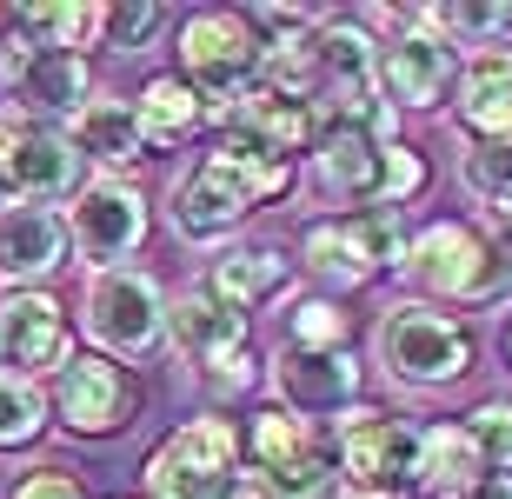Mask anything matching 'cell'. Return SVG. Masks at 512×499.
<instances>
[{"mask_svg":"<svg viewBox=\"0 0 512 499\" xmlns=\"http://www.w3.org/2000/svg\"><path fill=\"white\" fill-rule=\"evenodd\" d=\"M200 120H207V100L193 94L180 74L147 80V87H140V100H133V127H140V140H147V147H180Z\"/></svg>","mask_w":512,"mask_h":499,"instance_id":"obj_21","label":"cell"},{"mask_svg":"<svg viewBox=\"0 0 512 499\" xmlns=\"http://www.w3.org/2000/svg\"><path fill=\"white\" fill-rule=\"evenodd\" d=\"M466 440L479 446V460L499 466V473H512V406L506 400H486L466 413Z\"/></svg>","mask_w":512,"mask_h":499,"instance_id":"obj_29","label":"cell"},{"mask_svg":"<svg viewBox=\"0 0 512 499\" xmlns=\"http://www.w3.org/2000/svg\"><path fill=\"white\" fill-rule=\"evenodd\" d=\"M240 453L253 460V473L286 466V460H300V453H313V426L300 413H286V406H266V413H253L247 433H240Z\"/></svg>","mask_w":512,"mask_h":499,"instance_id":"obj_26","label":"cell"},{"mask_svg":"<svg viewBox=\"0 0 512 499\" xmlns=\"http://www.w3.org/2000/svg\"><path fill=\"white\" fill-rule=\"evenodd\" d=\"M0 87H14L27 107H47V114H80L94 100V74L80 54H34L27 40H7L0 54Z\"/></svg>","mask_w":512,"mask_h":499,"instance_id":"obj_13","label":"cell"},{"mask_svg":"<svg viewBox=\"0 0 512 499\" xmlns=\"http://www.w3.org/2000/svg\"><path fill=\"white\" fill-rule=\"evenodd\" d=\"M380 499H393V493H380Z\"/></svg>","mask_w":512,"mask_h":499,"instance_id":"obj_40","label":"cell"},{"mask_svg":"<svg viewBox=\"0 0 512 499\" xmlns=\"http://www.w3.org/2000/svg\"><path fill=\"white\" fill-rule=\"evenodd\" d=\"M207 167L227 180L247 207H260V200H280V193H293V160L266 154V147H253V140H233L220 134V147L207 154Z\"/></svg>","mask_w":512,"mask_h":499,"instance_id":"obj_24","label":"cell"},{"mask_svg":"<svg viewBox=\"0 0 512 499\" xmlns=\"http://www.w3.org/2000/svg\"><path fill=\"white\" fill-rule=\"evenodd\" d=\"M280 287H286V260L273 247H240V253H227V260H213V280H207V293L220 300V307H233V313H247V307H260V300H273Z\"/></svg>","mask_w":512,"mask_h":499,"instance_id":"obj_25","label":"cell"},{"mask_svg":"<svg viewBox=\"0 0 512 499\" xmlns=\"http://www.w3.org/2000/svg\"><path fill=\"white\" fill-rule=\"evenodd\" d=\"M300 253H306V267L320 273L326 287H366L373 273L406 267V227H399L393 207H366V213H353V220H320V227H306Z\"/></svg>","mask_w":512,"mask_h":499,"instance_id":"obj_4","label":"cell"},{"mask_svg":"<svg viewBox=\"0 0 512 499\" xmlns=\"http://www.w3.org/2000/svg\"><path fill=\"white\" fill-rule=\"evenodd\" d=\"M380 147L360 127H320L313 134V180L333 200H380Z\"/></svg>","mask_w":512,"mask_h":499,"instance_id":"obj_17","label":"cell"},{"mask_svg":"<svg viewBox=\"0 0 512 499\" xmlns=\"http://www.w3.org/2000/svg\"><path fill=\"white\" fill-rule=\"evenodd\" d=\"M273 386H280L286 413H340L360 393V360L353 353H300V346H280L273 360Z\"/></svg>","mask_w":512,"mask_h":499,"instance_id":"obj_14","label":"cell"},{"mask_svg":"<svg viewBox=\"0 0 512 499\" xmlns=\"http://www.w3.org/2000/svg\"><path fill=\"white\" fill-rule=\"evenodd\" d=\"M260 54L266 40L253 34L247 14H193L180 27V67H187V87L207 100V114L260 80Z\"/></svg>","mask_w":512,"mask_h":499,"instance_id":"obj_3","label":"cell"},{"mask_svg":"<svg viewBox=\"0 0 512 499\" xmlns=\"http://www.w3.org/2000/svg\"><path fill=\"white\" fill-rule=\"evenodd\" d=\"M240 480H247L240 473V433H233V420H213V413L167 433L147 460L153 499H233Z\"/></svg>","mask_w":512,"mask_h":499,"instance_id":"obj_1","label":"cell"},{"mask_svg":"<svg viewBox=\"0 0 512 499\" xmlns=\"http://www.w3.org/2000/svg\"><path fill=\"white\" fill-rule=\"evenodd\" d=\"M67 240H74L100 273L120 267L127 253H140L147 240V193L133 187V180H94V187H80L74 200V220H67Z\"/></svg>","mask_w":512,"mask_h":499,"instance_id":"obj_10","label":"cell"},{"mask_svg":"<svg viewBox=\"0 0 512 499\" xmlns=\"http://www.w3.org/2000/svg\"><path fill=\"white\" fill-rule=\"evenodd\" d=\"M300 353H340L346 346V313L333 307V300H306L300 313H293V340Z\"/></svg>","mask_w":512,"mask_h":499,"instance_id":"obj_30","label":"cell"},{"mask_svg":"<svg viewBox=\"0 0 512 499\" xmlns=\"http://www.w3.org/2000/svg\"><path fill=\"white\" fill-rule=\"evenodd\" d=\"M47 413H54L67 433H80V440H100V433H120V426L140 413V386H133V373L120 360H107V353H74V360L54 373Z\"/></svg>","mask_w":512,"mask_h":499,"instance_id":"obj_6","label":"cell"},{"mask_svg":"<svg viewBox=\"0 0 512 499\" xmlns=\"http://www.w3.org/2000/svg\"><path fill=\"white\" fill-rule=\"evenodd\" d=\"M493 293H512V233L486 240V287H479V300H493Z\"/></svg>","mask_w":512,"mask_h":499,"instance_id":"obj_36","label":"cell"},{"mask_svg":"<svg viewBox=\"0 0 512 499\" xmlns=\"http://www.w3.org/2000/svg\"><path fill=\"white\" fill-rule=\"evenodd\" d=\"M67 140H74L80 160H100V167H133L140 160V127H133V107L127 100H87L74 114V127H67Z\"/></svg>","mask_w":512,"mask_h":499,"instance_id":"obj_22","label":"cell"},{"mask_svg":"<svg viewBox=\"0 0 512 499\" xmlns=\"http://www.w3.org/2000/svg\"><path fill=\"white\" fill-rule=\"evenodd\" d=\"M506 353H512V340H506Z\"/></svg>","mask_w":512,"mask_h":499,"instance_id":"obj_39","label":"cell"},{"mask_svg":"<svg viewBox=\"0 0 512 499\" xmlns=\"http://www.w3.org/2000/svg\"><path fill=\"white\" fill-rule=\"evenodd\" d=\"M466 187L479 193V200H506L512 193V140H479L473 154H466Z\"/></svg>","mask_w":512,"mask_h":499,"instance_id":"obj_31","label":"cell"},{"mask_svg":"<svg viewBox=\"0 0 512 499\" xmlns=\"http://www.w3.org/2000/svg\"><path fill=\"white\" fill-rule=\"evenodd\" d=\"M167 333L213 373V393H247V386H253L247 313L220 307L207 287H193V293H180V300H173V307H167Z\"/></svg>","mask_w":512,"mask_h":499,"instance_id":"obj_7","label":"cell"},{"mask_svg":"<svg viewBox=\"0 0 512 499\" xmlns=\"http://www.w3.org/2000/svg\"><path fill=\"white\" fill-rule=\"evenodd\" d=\"M247 213H253V207L207 167V160H200V167H193L187 180L173 187V227L187 233V240H220V233H233Z\"/></svg>","mask_w":512,"mask_h":499,"instance_id":"obj_18","label":"cell"},{"mask_svg":"<svg viewBox=\"0 0 512 499\" xmlns=\"http://www.w3.org/2000/svg\"><path fill=\"white\" fill-rule=\"evenodd\" d=\"M419 187H426V160H419L413 147L386 140L380 147V200H373V207H399V200H413Z\"/></svg>","mask_w":512,"mask_h":499,"instance_id":"obj_32","label":"cell"},{"mask_svg":"<svg viewBox=\"0 0 512 499\" xmlns=\"http://www.w3.org/2000/svg\"><path fill=\"white\" fill-rule=\"evenodd\" d=\"M7 499H87V493H80L74 473H60V466H40V473H27V480H20Z\"/></svg>","mask_w":512,"mask_h":499,"instance_id":"obj_35","label":"cell"},{"mask_svg":"<svg viewBox=\"0 0 512 499\" xmlns=\"http://www.w3.org/2000/svg\"><path fill=\"white\" fill-rule=\"evenodd\" d=\"M0 173H7V193L20 207H47V200L80 187V154H74V140L54 134V127H7Z\"/></svg>","mask_w":512,"mask_h":499,"instance_id":"obj_12","label":"cell"},{"mask_svg":"<svg viewBox=\"0 0 512 499\" xmlns=\"http://www.w3.org/2000/svg\"><path fill=\"white\" fill-rule=\"evenodd\" d=\"M373 353L399 386H453L473 366V333L453 313L433 307H393L373 333Z\"/></svg>","mask_w":512,"mask_h":499,"instance_id":"obj_2","label":"cell"},{"mask_svg":"<svg viewBox=\"0 0 512 499\" xmlns=\"http://www.w3.org/2000/svg\"><path fill=\"white\" fill-rule=\"evenodd\" d=\"M453 80V47L433 34V27H413L380 47V94L399 107H433Z\"/></svg>","mask_w":512,"mask_h":499,"instance_id":"obj_16","label":"cell"},{"mask_svg":"<svg viewBox=\"0 0 512 499\" xmlns=\"http://www.w3.org/2000/svg\"><path fill=\"white\" fill-rule=\"evenodd\" d=\"M439 27V40L446 34H466V40H486V34H506L512 27V7H426Z\"/></svg>","mask_w":512,"mask_h":499,"instance_id":"obj_34","label":"cell"},{"mask_svg":"<svg viewBox=\"0 0 512 499\" xmlns=\"http://www.w3.org/2000/svg\"><path fill=\"white\" fill-rule=\"evenodd\" d=\"M459 499H512V473H479Z\"/></svg>","mask_w":512,"mask_h":499,"instance_id":"obj_37","label":"cell"},{"mask_svg":"<svg viewBox=\"0 0 512 499\" xmlns=\"http://www.w3.org/2000/svg\"><path fill=\"white\" fill-rule=\"evenodd\" d=\"M406 273H413L426 293L479 300V287H486V240H479L466 220H433L426 233L406 240Z\"/></svg>","mask_w":512,"mask_h":499,"instance_id":"obj_11","label":"cell"},{"mask_svg":"<svg viewBox=\"0 0 512 499\" xmlns=\"http://www.w3.org/2000/svg\"><path fill=\"white\" fill-rule=\"evenodd\" d=\"M247 480L260 486V499H333V480H340V466H333L320 446H313V453H300V460L266 466V473H247Z\"/></svg>","mask_w":512,"mask_h":499,"instance_id":"obj_27","label":"cell"},{"mask_svg":"<svg viewBox=\"0 0 512 499\" xmlns=\"http://www.w3.org/2000/svg\"><path fill=\"white\" fill-rule=\"evenodd\" d=\"M67 220L54 207H7L0 213V280L14 287H34L47 273L67 267Z\"/></svg>","mask_w":512,"mask_h":499,"instance_id":"obj_15","label":"cell"},{"mask_svg":"<svg viewBox=\"0 0 512 499\" xmlns=\"http://www.w3.org/2000/svg\"><path fill=\"white\" fill-rule=\"evenodd\" d=\"M47 433V393L20 373H0V446H34Z\"/></svg>","mask_w":512,"mask_h":499,"instance_id":"obj_28","label":"cell"},{"mask_svg":"<svg viewBox=\"0 0 512 499\" xmlns=\"http://www.w3.org/2000/svg\"><path fill=\"white\" fill-rule=\"evenodd\" d=\"M20 27V40L34 54H80L107 34V7H80V0H60V7H14L7 14Z\"/></svg>","mask_w":512,"mask_h":499,"instance_id":"obj_23","label":"cell"},{"mask_svg":"<svg viewBox=\"0 0 512 499\" xmlns=\"http://www.w3.org/2000/svg\"><path fill=\"white\" fill-rule=\"evenodd\" d=\"M340 466L346 480L360 486L366 499L393 493V486L413 480V453H419V433L406 420H393V413H380V406H353L340 420Z\"/></svg>","mask_w":512,"mask_h":499,"instance_id":"obj_8","label":"cell"},{"mask_svg":"<svg viewBox=\"0 0 512 499\" xmlns=\"http://www.w3.org/2000/svg\"><path fill=\"white\" fill-rule=\"evenodd\" d=\"M493 213H499V233H512V193H506V200H499Z\"/></svg>","mask_w":512,"mask_h":499,"instance_id":"obj_38","label":"cell"},{"mask_svg":"<svg viewBox=\"0 0 512 499\" xmlns=\"http://www.w3.org/2000/svg\"><path fill=\"white\" fill-rule=\"evenodd\" d=\"M87 333L100 340V353L107 360H140V353H153V346L167 340V300H160V287H153L147 273L133 267H107L87 280Z\"/></svg>","mask_w":512,"mask_h":499,"instance_id":"obj_5","label":"cell"},{"mask_svg":"<svg viewBox=\"0 0 512 499\" xmlns=\"http://www.w3.org/2000/svg\"><path fill=\"white\" fill-rule=\"evenodd\" d=\"M459 120L479 140H512V54H479L459 80Z\"/></svg>","mask_w":512,"mask_h":499,"instance_id":"obj_20","label":"cell"},{"mask_svg":"<svg viewBox=\"0 0 512 499\" xmlns=\"http://www.w3.org/2000/svg\"><path fill=\"white\" fill-rule=\"evenodd\" d=\"M479 473H486V460H479V446L466 440V426H426V433H419V453H413V480L406 486L439 493V499H459Z\"/></svg>","mask_w":512,"mask_h":499,"instance_id":"obj_19","label":"cell"},{"mask_svg":"<svg viewBox=\"0 0 512 499\" xmlns=\"http://www.w3.org/2000/svg\"><path fill=\"white\" fill-rule=\"evenodd\" d=\"M160 27H167V7H153V0H140V7H107V40H114V54H140Z\"/></svg>","mask_w":512,"mask_h":499,"instance_id":"obj_33","label":"cell"},{"mask_svg":"<svg viewBox=\"0 0 512 499\" xmlns=\"http://www.w3.org/2000/svg\"><path fill=\"white\" fill-rule=\"evenodd\" d=\"M74 360V333H67V313H60L54 293L40 287H14L0 293V373H60Z\"/></svg>","mask_w":512,"mask_h":499,"instance_id":"obj_9","label":"cell"}]
</instances>
